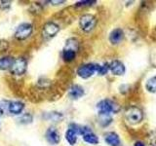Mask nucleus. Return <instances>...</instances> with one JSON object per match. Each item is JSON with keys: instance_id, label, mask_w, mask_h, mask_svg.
Wrapping results in <instances>:
<instances>
[{"instance_id": "obj_1", "label": "nucleus", "mask_w": 156, "mask_h": 146, "mask_svg": "<svg viewBox=\"0 0 156 146\" xmlns=\"http://www.w3.org/2000/svg\"><path fill=\"white\" fill-rule=\"evenodd\" d=\"M97 108L99 110V114H110L117 113L120 110V106L110 99H102L98 103Z\"/></svg>"}, {"instance_id": "obj_2", "label": "nucleus", "mask_w": 156, "mask_h": 146, "mask_svg": "<svg viewBox=\"0 0 156 146\" xmlns=\"http://www.w3.org/2000/svg\"><path fill=\"white\" fill-rule=\"evenodd\" d=\"M125 117H126V120L128 121V123H130L131 125H136L143 121L144 113L139 107L132 106L126 110Z\"/></svg>"}, {"instance_id": "obj_3", "label": "nucleus", "mask_w": 156, "mask_h": 146, "mask_svg": "<svg viewBox=\"0 0 156 146\" xmlns=\"http://www.w3.org/2000/svg\"><path fill=\"white\" fill-rule=\"evenodd\" d=\"M33 32V26L31 23H21L17 27L16 31H15L14 36L15 38L19 41H23L27 40L28 37H30V35Z\"/></svg>"}, {"instance_id": "obj_4", "label": "nucleus", "mask_w": 156, "mask_h": 146, "mask_svg": "<svg viewBox=\"0 0 156 146\" xmlns=\"http://www.w3.org/2000/svg\"><path fill=\"white\" fill-rule=\"evenodd\" d=\"M27 58L23 57H20L15 58L13 64L10 68V72L15 76H22L27 71Z\"/></svg>"}, {"instance_id": "obj_5", "label": "nucleus", "mask_w": 156, "mask_h": 146, "mask_svg": "<svg viewBox=\"0 0 156 146\" xmlns=\"http://www.w3.org/2000/svg\"><path fill=\"white\" fill-rule=\"evenodd\" d=\"M96 24H97V19L94 15L85 14L80 17L79 26L83 31L90 32L91 30H93V29L95 28Z\"/></svg>"}, {"instance_id": "obj_6", "label": "nucleus", "mask_w": 156, "mask_h": 146, "mask_svg": "<svg viewBox=\"0 0 156 146\" xmlns=\"http://www.w3.org/2000/svg\"><path fill=\"white\" fill-rule=\"evenodd\" d=\"M97 67H98V64L86 63V64H83L78 68L77 74L79 77L83 78V79H88V78H90L97 72Z\"/></svg>"}, {"instance_id": "obj_7", "label": "nucleus", "mask_w": 156, "mask_h": 146, "mask_svg": "<svg viewBox=\"0 0 156 146\" xmlns=\"http://www.w3.org/2000/svg\"><path fill=\"white\" fill-rule=\"evenodd\" d=\"M58 31H60L58 24H57L54 22H48L43 26L42 34L43 37H45L46 39H50L53 38L54 36H56L58 33Z\"/></svg>"}, {"instance_id": "obj_8", "label": "nucleus", "mask_w": 156, "mask_h": 146, "mask_svg": "<svg viewBox=\"0 0 156 146\" xmlns=\"http://www.w3.org/2000/svg\"><path fill=\"white\" fill-rule=\"evenodd\" d=\"M45 137H46L48 142L52 145H57V144L60 143V141H61L60 133H58V130L55 128H49L46 130Z\"/></svg>"}, {"instance_id": "obj_9", "label": "nucleus", "mask_w": 156, "mask_h": 146, "mask_svg": "<svg viewBox=\"0 0 156 146\" xmlns=\"http://www.w3.org/2000/svg\"><path fill=\"white\" fill-rule=\"evenodd\" d=\"M24 109V103L19 100H14L8 102V110L14 115H20Z\"/></svg>"}, {"instance_id": "obj_10", "label": "nucleus", "mask_w": 156, "mask_h": 146, "mask_svg": "<svg viewBox=\"0 0 156 146\" xmlns=\"http://www.w3.org/2000/svg\"><path fill=\"white\" fill-rule=\"evenodd\" d=\"M109 70L112 72V74L116 76H121L125 73V66L119 61H113L109 64Z\"/></svg>"}, {"instance_id": "obj_11", "label": "nucleus", "mask_w": 156, "mask_h": 146, "mask_svg": "<svg viewBox=\"0 0 156 146\" xmlns=\"http://www.w3.org/2000/svg\"><path fill=\"white\" fill-rule=\"evenodd\" d=\"M123 39H124V32L121 28H115L109 34V41L113 45L119 44Z\"/></svg>"}, {"instance_id": "obj_12", "label": "nucleus", "mask_w": 156, "mask_h": 146, "mask_svg": "<svg viewBox=\"0 0 156 146\" xmlns=\"http://www.w3.org/2000/svg\"><path fill=\"white\" fill-rule=\"evenodd\" d=\"M84 89L80 85H72L69 88L68 91V95H69L70 99H78L84 96Z\"/></svg>"}, {"instance_id": "obj_13", "label": "nucleus", "mask_w": 156, "mask_h": 146, "mask_svg": "<svg viewBox=\"0 0 156 146\" xmlns=\"http://www.w3.org/2000/svg\"><path fill=\"white\" fill-rule=\"evenodd\" d=\"M105 142L110 145V146H119L120 145V138L117 134L115 133H107L105 135Z\"/></svg>"}, {"instance_id": "obj_14", "label": "nucleus", "mask_w": 156, "mask_h": 146, "mask_svg": "<svg viewBox=\"0 0 156 146\" xmlns=\"http://www.w3.org/2000/svg\"><path fill=\"white\" fill-rule=\"evenodd\" d=\"M15 58L13 57L6 56L0 58V70H7L10 69L13 64Z\"/></svg>"}, {"instance_id": "obj_15", "label": "nucleus", "mask_w": 156, "mask_h": 146, "mask_svg": "<svg viewBox=\"0 0 156 146\" xmlns=\"http://www.w3.org/2000/svg\"><path fill=\"white\" fill-rule=\"evenodd\" d=\"M69 129L72 130L73 131H75L77 134H81V135H84L86 134H89L91 133V129L88 128L86 126H79L77 124H70L69 125Z\"/></svg>"}, {"instance_id": "obj_16", "label": "nucleus", "mask_w": 156, "mask_h": 146, "mask_svg": "<svg viewBox=\"0 0 156 146\" xmlns=\"http://www.w3.org/2000/svg\"><path fill=\"white\" fill-rule=\"evenodd\" d=\"M62 114L60 113V112H48V113H45L43 116V118L45 120H49V121H53V122H58L62 119Z\"/></svg>"}, {"instance_id": "obj_17", "label": "nucleus", "mask_w": 156, "mask_h": 146, "mask_svg": "<svg viewBox=\"0 0 156 146\" xmlns=\"http://www.w3.org/2000/svg\"><path fill=\"white\" fill-rule=\"evenodd\" d=\"M78 49H79V42H78L77 39L69 38V39H67V41L66 43V47L63 50H71V51L77 52Z\"/></svg>"}, {"instance_id": "obj_18", "label": "nucleus", "mask_w": 156, "mask_h": 146, "mask_svg": "<svg viewBox=\"0 0 156 146\" xmlns=\"http://www.w3.org/2000/svg\"><path fill=\"white\" fill-rule=\"evenodd\" d=\"M83 139H84L85 142L89 143V144L96 145V144L99 143V138H98V136L93 133V131L83 135Z\"/></svg>"}, {"instance_id": "obj_19", "label": "nucleus", "mask_w": 156, "mask_h": 146, "mask_svg": "<svg viewBox=\"0 0 156 146\" xmlns=\"http://www.w3.org/2000/svg\"><path fill=\"white\" fill-rule=\"evenodd\" d=\"M66 139L70 145H74L77 141V134L75 131H73L72 130L68 129L66 133Z\"/></svg>"}, {"instance_id": "obj_20", "label": "nucleus", "mask_w": 156, "mask_h": 146, "mask_svg": "<svg viewBox=\"0 0 156 146\" xmlns=\"http://www.w3.org/2000/svg\"><path fill=\"white\" fill-rule=\"evenodd\" d=\"M76 57V52L71 51V50H63L62 52V58L65 61H72Z\"/></svg>"}, {"instance_id": "obj_21", "label": "nucleus", "mask_w": 156, "mask_h": 146, "mask_svg": "<svg viewBox=\"0 0 156 146\" xmlns=\"http://www.w3.org/2000/svg\"><path fill=\"white\" fill-rule=\"evenodd\" d=\"M99 119H100L99 121L100 124L102 127L108 126L112 121V118L109 116V114H99Z\"/></svg>"}, {"instance_id": "obj_22", "label": "nucleus", "mask_w": 156, "mask_h": 146, "mask_svg": "<svg viewBox=\"0 0 156 146\" xmlns=\"http://www.w3.org/2000/svg\"><path fill=\"white\" fill-rule=\"evenodd\" d=\"M145 88H146V90L150 92H156V76L150 78V79L146 82Z\"/></svg>"}, {"instance_id": "obj_23", "label": "nucleus", "mask_w": 156, "mask_h": 146, "mask_svg": "<svg viewBox=\"0 0 156 146\" xmlns=\"http://www.w3.org/2000/svg\"><path fill=\"white\" fill-rule=\"evenodd\" d=\"M33 121V116L30 113H26L23 114L21 118H20L19 122L23 125H28V124H31Z\"/></svg>"}, {"instance_id": "obj_24", "label": "nucleus", "mask_w": 156, "mask_h": 146, "mask_svg": "<svg viewBox=\"0 0 156 146\" xmlns=\"http://www.w3.org/2000/svg\"><path fill=\"white\" fill-rule=\"evenodd\" d=\"M109 70V63H105L102 65H98L97 67V72L100 75H105Z\"/></svg>"}, {"instance_id": "obj_25", "label": "nucleus", "mask_w": 156, "mask_h": 146, "mask_svg": "<svg viewBox=\"0 0 156 146\" xmlns=\"http://www.w3.org/2000/svg\"><path fill=\"white\" fill-rule=\"evenodd\" d=\"M9 49V43L5 39H0V53L6 52Z\"/></svg>"}, {"instance_id": "obj_26", "label": "nucleus", "mask_w": 156, "mask_h": 146, "mask_svg": "<svg viewBox=\"0 0 156 146\" xmlns=\"http://www.w3.org/2000/svg\"><path fill=\"white\" fill-rule=\"evenodd\" d=\"M97 1H90V0H88V1H79L75 4L76 7H85V6H91V5H94L96 4Z\"/></svg>"}, {"instance_id": "obj_27", "label": "nucleus", "mask_w": 156, "mask_h": 146, "mask_svg": "<svg viewBox=\"0 0 156 146\" xmlns=\"http://www.w3.org/2000/svg\"><path fill=\"white\" fill-rule=\"evenodd\" d=\"M10 7H11V1L0 0V10H8Z\"/></svg>"}, {"instance_id": "obj_28", "label": "nucleus", "mask_w": 156, "mask_h": 146, "mask_svg": "<svg viewBox=\"0 0 156 146\" xmlns=\"http://www.w3.org/2000/svg\"><path fill=\"white\" fill-rule=\"evenodd\" d=\"M41 10H42V6L39 3H33L31 5V8H30V11L31 13H34V14H36V13H39V12H41Z\"/></svg>"}, {"instance_id": "obj_29", "label": "nucleus", "mask_w": 156, "mask_h": 146, "mask_svg": "<svg viewBox=\"0 0 156 146\" xmlns=\"http://www.w3.org/2000/svg\"><path fill=\"white\" fill-rule=\"evenodd\" d=\"M148 140H149L150 145L156 146V131H152V133L149 134Z\"/></svg>"}, {"instance_id": "obj_30", "label": "nucleus", "mask_w": 156, "mask_h": 146, "mask_svg": "<svg viewBox=\"0 0 156 146\" xmlns=\"http://www.w3.org/2000/svg\"><path fill=\"white\" fill-rule=\"evenodd\" d=\"M49 3H51L53 5H61V4L66 3V1L65 0H50Z\"/></svg>"}, {"instance_id": "obj_31", "label": "nucleus", "mask_w": 156, "mask_h": 146, "mask_svg": "<svg viewBox=\"0 0 156 146\" xmlns=\"http://www.w3.org/2000/svg\"><path fill=\"white\" fill-rule=\"evenodd\" d=\"M135 146H144V143L141 142V141H136L135 143Z\"/></svg>"}, {"instance_id": "obj_32", "label": "nucleus", "mask_w": 156, "mask_h": 146, "mask_svg": "<svg viewBox=\"0 0 156 146\" xmlns=\"http://www.w3.org/2000/svg\"><path fill=\"white\" fill-rule=\"evenodd\" d=\"M4 114V110H3V108L1 106H0V116H2Z\"/></svg>"}]
</instances>
